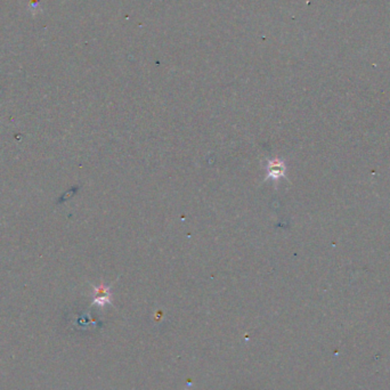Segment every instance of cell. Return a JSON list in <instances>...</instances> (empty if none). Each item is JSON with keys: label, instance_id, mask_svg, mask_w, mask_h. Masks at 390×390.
<instances>
[{"label": "cell", "instance_id": "obj_1", "mask_svg": "<svg viewBox=\"0 0 390 390\" xmlns=\"http://www.w3.org/2000/svg\"><path fill=\"white\" fill-rule=\"evenodd\" d=\"M286 163L280 159L271 160L267 165V179H273V181H278V179L286 176Z\"/></svg>", "mask_w": 390, "mask_h": 390}, {"label": "cell", "instance_id": "obj_2", "mask_svg": "<svg viewBox=\"0 0 390 390\" xmlns=\"http://www.w3.org/2000/svg\"><path fill=\"white\" fill-rule=\"evenodd\" d=\"M94 302L98 303V305L103 306L104 303L110 302V288L100 286L95 289V298H94Z\"/></svg>", "mask_w": 390, "mask_h": 390}]
</instances>
